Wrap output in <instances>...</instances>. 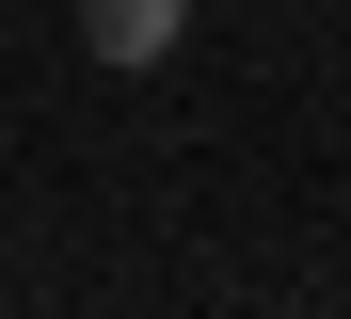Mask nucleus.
I'll use <instances>...</instances> for the list:
<instances>
[{
  "instance_id": "nucleus-1",
  "label": "nucleus",
  "mask_w": 351,
  "mask_h": 319,
  "mask_svg": "<svg viewBox=\"0 0 351 319\" xmlns=\"http://www.w3.org/2000/svg\"><path fill=\"white\" fill-rule=\"evenodd\" d=\"M176 32H192V0H80L96 64H176Z\"/></svg>"
}]
</instances>
